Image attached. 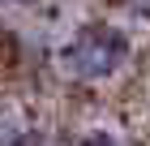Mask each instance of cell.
<instances>
[{
  "instance_id": "3",
  "label": "cell",
  "mask_w": 150,
  "mask_h": 146,
  "mask_svg": "<svg viewBox=\"0 0 150 146\" xmlns=\"http://www.w3.org/2000/svg\"><path fill=\"white\" fill-rule=\"evenodd\" d=\"M120 4H125L133 17H150V0H120Z\"/></svg>"
},
{
  "instance_id": "2",
  "label": "cell",
  "mask_w": 150,
  "mask_h": 146,
  "mask_svg": "<svg viewBox=\"0 0 150 146\" xmlns=\"http://www.w3.org/2000/svg\"><path fill=\"white\" fill-rule=\"evenodd\" d=\"M77 146H120V137H112V133H86V137H77Z\"/></svg>"
},
{
  "instance_id": "1",
  "label": "cell",
  "mask_w": 150,
  "mask_h": 146,
  "mask_svg": "<svg viewBox=\"0 0 150 146\" xmlns=\"http://www.w3.org/2000/svg\"><path fill=\"white\" fill-rule=\"evenodd\" d=\"M129 34L112 22H90L73 30L60 47V69L73 82H107L129 65Z\"/></svg>"
},
{
  "instance_id": "4",
  "label": "cell",
  "mask_w": 150,
  "mask_h": 146,
  "mask_svg": "<svg viewBox=\"0 0 150 146\" xmlns=\"http://www.w3.org/2000/svg\"><path fill=\"white\" fill-rule=\"evenodd\" d=\"M4 4H26V0H4Z\"/></svg>"
}]
</instances>
